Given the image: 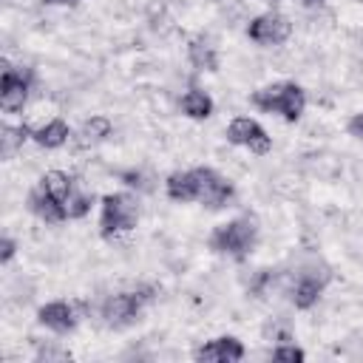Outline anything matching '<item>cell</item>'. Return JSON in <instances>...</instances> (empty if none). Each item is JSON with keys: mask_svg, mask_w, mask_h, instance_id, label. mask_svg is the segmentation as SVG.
Segmentation results:
<instances>
[{"mask_svg": "<svg viewBox=\"0 0 363 363\" xmlns=\"http://www.w3.org/2000/svg\"><path fill=\"white\" fill-rule=\"evenodd\" d=\"M164 193L170 201L179 204L199 201L210 210H221L233 201L235 187L213 167H190V170H173L164 179Z\"/></svg>", "mask_w": 363, "mask_h": 363, "instance_id": "obj_1", "label": "cell"}, {"mask_svg": "<svg viewBox=\"0 0 363 363\" xmlns=\"http://www.w3.org/2000/svg\"><path fill=\"white\" fill-rule=\"evenodd\" d=\"M329 281H332V269L318 255H309V258L295 264V272L286 275L284 289H286V298L292 301L295 309H312L318 303V298L323 295Z\"/></svg>", "mask_w": 363, "mask_h": 363, "instance_id": "obj_2", "label": "cell"}, {"mask_svg": "<svg viewBox=\"0 0 363 363\" xmlns=\"http://www.w3.org/2000/svg\"><path fill=\"white\" fill-rule=\"evenodd\" d=\"M258 244V221L255 216H235L224 224H218L210 238L207 247L218 255H230L235 261H244Z\"/></svg>", "mask_w": 363, "mask_h": 363, "instance_id": "obj_3", "label": "cell"}, {"mask_svg": "<svg viewBox=\"0 0 363 363\" xmlns=\"http://www.w3.org/2000/svg\"><path fill=\"white\" fill-rule=\"evenodd\" d=\"M250 102L261 113H278L286 122H298L306 108V91L292 79H281V82H269V85L252 91Z\"/></svg>", "mask_w": 363, "mask_h": 363, "instance_id": "obj_4", "label": "cell"}, {"mask_svg": "<svg viewBox=\"0 0 363 363\" xmlns=\"http://www.w3.org/2000/svg\"><path fill=\"white\" fill-rule=\"evenodd\" d=\"M153 286H136V289H125V292H116V295H108L99 306V315H102V323L108 329H125L130 323L139 320L142 309L153 301Z\"/></svg>", "mask_w": 363, "mask_h": 363, "instance_id": "obj_5", "label": "cell"}, {"mask_svg": "<svg viewBox=\"0 0 363 363\" xmlns=\"http://www.w3.org/2000/svg\"><path fill=\"white\" fill-rule=\"evenodd\" d=\"M139 199L133 193H108L102 196V210H99V235L102 238H116L122 233H130L139 224Z\"/></svg>", "mask_w": 363, "mask_h": 363, "instance_id": "obj_6", "label": "cell"}, {"mask_svg": "<svg viewBox=\"0 0 363 363\" xmlns=\"http://www.w3.org/2000/svg\"><path fill=\"white\" fill-rule=\"evenodd\" d=\"M0 65H3V71H0V108L6 113H20L28 102L34 71L31 68H14L9 60H3Z\"/></svg>", "mask_w": 363, "mask_h": 363, "instance_id": "obj_7", "label": "cell"}, {"mask_svg": "<svg viewBox=\"0 0 363 363\" xmlns=\"http://www.w3.org/2000/svg\"><path fill=\"white\" fill-rule=\"evenodd\" d=\"M289 34H292V23L281 11H264L247 23V37L264 48L284 45L289 40Z\"/></svg>", "mask_w": 363, "mask_h": 363, "instance_id": "obj_8", "label": "cell"}, {"mask_svg": "<svg viewBox=\"0 0 363 363\" xmlns=\"http://www.w3.org/2000/svg\"><path fill=\"white\" fill-rule=\"evenodd\" d=\"M227 142L230 145H238V147H247L255 156H267L272 150L269 133L261 128V122H255L250 116H235L227 125Z\"/></svg>", "mask_w": 363, "mask_h": 363, "instance_id": "obj_9", "label": "cell"}, {"mask_svg": "<svg viewBox=\"0 0 363 363\" xmlns=\"http://www.w3.org/2000/svg\"><path fill=\"white\" fill-rule=\"evenodd\" d=\"M241 357H244V343L235 335H221L193 349L196 363H238Z\"/></svg>", "mask_w": 363, "mask_h": 363, "instance_id": "obj_10", "label": "cell"}, {"mask_svg": "<svg viewBox=\"0 0 363 363\" xmlns=\"http://www.w3.org/2000/svg\"><path fill=\"white\" fill-rule=\"evenodd\" d=\"M37 320H40V326H45L54 335H68L77 329L79 315H77V306L68 301H48L37 309Z\"/></svg>", "mask_w": 363, "mask_h": 363, "instance_id": "obj_11", "label": "cell"}, {"mask_svg": "<svg viewBox=\"0 0 363 363\" xmlns=\"http://www.w3.org/2000/svg\"><path fill=\"white\" fill-rule=\"evenodd\" d=\"M26 207L40 218V221H45V224H60V221H65L68 216H65V207L37 182L31 190H28V199H26Z\"/></svg>", "mask_w": 363, "mask_h": 363, "instance_id": "obj_12", "label": "cell"}, {"mask_svg": "<svg viewBox=\"0 0 363 363\" xmlns=\"http://www.w3.org/2000/svg\"><path fill=\"white\" fill-rule=\"evenodd\" d=\"M187 60H190V65L199 68V71H218V51H216V45H213V40L204 37V34H199V37L190 40V45H187Z\"/></svg>", "mask_w": 363, "mask_h": 363, "instance_id": "obj_13", "label": "cell"}, {"mask_svg": "<svg viewBox=\"0 0 363 363\" xmlns=\"http://www.w3.org/2000/svg\"><path fill=\"white\" fill-rule=\"evenodd\" d=\"M68 136H71V128H68V122L65 119H48L43 128H34L31 130V142H37L40 147H45V150H54V147H62L65 142H68Z\"/></svg>", "mask_w": 363, "mask_h": 363, "instance_id": "obj_14", "label": "cell"}, {"mask_svg": "<svg viewBox=\"0 0 363 363\" xmlns=\"http://www.w3.org/2000/svg\"><path fill=\"white\" fill-rule=\"evenodd\" d=\"M213 108L216 105H213L210 94L201 91V88H187L179 96V111L184 116H190V119H207V116H213Z\"/></svg>", "mask_w": 363, "mask_h": 363, "instance_id": "obj_15", "label": "cell"}, {"mask_svg": "<svg viewBox=\"0 0 363 363\" xmlns=\"http://www.w3.org/2000/svg\"><path fill=\"white\" fill-rule=\"evenodd\" d=\"M26 139H31V128L28 125H3L0 128V156L3 159L17 156V150L23 147Z\"/></svg>", "mask_w": 363, "mask_h": 363, "instance_id": "obj_16", "label": "cell"}, {"mask_svg": "<svg viewBox=\"0 0 363 363\" xmlns=\"http://www.w3.org/2000/svg\"><path fill=\"white\" fill-rule=\"evenodd\" d=\"M74 176H68V173H62V170H48V173H43L40 176V184L65 207V199H68V193H71V187H74Z\"/></svg>", "mask_w": 363, "mask_h": 363, "instance_id": "obj_17", "label": "cell"}, {"mask_svg": "<svg viewBox=\"0 0 363 363\" xmlns=\"http://www.w3.org/2000/svg\"><path fill=\"white\" fill-rule=\"evenodd\" d=\"M91 204H94V196L79 184V179L74 182L68 199H65V216L68 218H85L91 213Z\"/></svg>", "mask_w": 363, "mask_h": 363, "instance_id": "obj_18", "label": "cell"}, {"mask_svg": "<svg viewBox=\"0 0 363 363\" xmlns=\"http://www.w3.org/2000/svg\"><path fill=\"white\" fill-rule=\"evenodd\" d=\"M111 133H113V125H111V119H108V116H91V119H85V122H82V130H79L82 145L105 142Z\"/></svg>", "mask_w": 363, "mask_h": 363, "instance_id": "obj_19", "label": "cell"}, {"mask_svg": "<svg viewBox=\"0 0 363 363\" xmlns=\"http://www.w3.org/2000/svg\"><path fill=\"white\" fill-rule=\"evenodd\" d=\"M269 354H272V360H281V363H301V360L306 357V352L298 349L295 343H281V346H275Z\"/></svg>", "mask_w": 363, "mask_h": 363, "instance_id": "obj_20", "label": "cell"}, {"mask_svg": "<svg viewBox=\"0 0 363 363\" xmlns=\"http://www.w3.org/2000/svg\"><path fill=\"white\" fill-rule=\"evenodd\" d=\"M14 252H17V241H14L11 235H3V238H0V261L9 264V261L14 258Z\"/></svg>", "mask_w": 363, "mask_h": 363, "instance_id": "obj_21", "label": "cell"}, {"mask_svg": "<svg viewBox=\"0 0 363 363\" xmlns=\"http://www.w3.org/2000/svg\"><path fill=\"white\" fill-rule=\"evenodd\" d=\"M37 360H71V352H65V349H40Z\"/></svg>", "mask_w": 363, "mask_h": 363, "instance_id": "obj_22", "label": "cell"}, {"mask_svg": "<svg viewBox=\"0 0 363 363\" xmlns=\"http://www.w3.org/2000/svg\"><path fill=\"white\" fill-rule=\"evenodd\" d=\"M346 130H349V136H354V139H360V142H363V111H360V113H354V116L346 122Z\"/></svg>", "mask_w": 363, "mask_h": 363, "instance_id": "obj_23", "label": "cell"}, {"mask_svg": "<svg viewBox=\"0 0 363 363\" xmlns=\"http://www.w3.org/2000/svg\"><path fill=\"white\" fill-rule=\"evenodd\" d=\"M45 6H79L82 0H43Z\"/></svg>", "mask_w": 363, "mask_h": 363, "instance_id": "obj_24", "label": "cell"}, {"mask_svg": "<svg viewBox=\"0 0 363 363\" xmlns=\"http://www.w3.org/2000/svg\"><path fill=\"white\" fill-rule=\"evenodd\" d=\"M301 6H306V9H315V6H323L326 0H298Z\"/></svg>", "mask_w": 363, "mask_h": 363, "instance_id": "obj_25", "label": "cell"}, {"mask_svg": "<svg viewBox=\"0 0 363 363\" xmlns=\"http://www.w3.org/2000/svg\"><path fill=\"white\" fill-rule=\"evenodd\" d=\"M267 3H278V0H267Z\"/></svg>", "mask_w": 363, "mask_h": 363, "instance_id": "obj_26", "label": "cell"}, {"mask_svg": "<svg viewBox=\"0 0 363 363\" xmlns=\"http://www.w3.org/2000/svg\"><path fill=\"white\" fill-rule=\"evenodd\" d=\"M3 3H11V0H3Z\"/></svg>", "mask_w": 363, "mask_h": 363, "instance_id": "obj_27", "label": "cell"}, {"mask_svg": "<svg viewBox=\"0 0 363 363\" xmlns=\"http://www.w3.org/2000/svg\"><path fill=\"white\" fill-rule=\"evenodd\" d=\"M360 3H363V0H360Z\"/></svg>", "mask_w": 363, "mask_h": 363, "instance_id": "obj_28", "label": "cell"}]
</instances>
